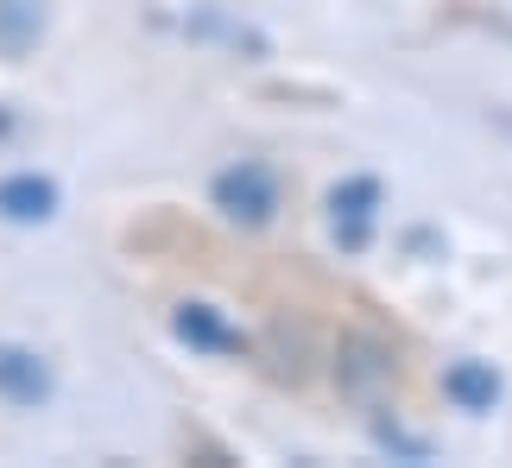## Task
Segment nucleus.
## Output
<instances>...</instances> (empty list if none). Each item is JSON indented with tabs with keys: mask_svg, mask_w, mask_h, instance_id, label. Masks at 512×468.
<instances>
[{
	"mask_svg": "<svg viewBox=\"0 0 512 468\" xmlns=\"http://www.w3.org/2000/svg\"><path fill=\"white\" fill-rule=\"evenodd\" d=\"M209 197H215V209H222L228 222H241V228H266L272 216H279V178H272L266 165H253V159L215 171Z\"/></svg>",
	"mask_w": 512,
	"mask_h": 468,
	"instance_id": "1",
	"label": "nucleus"
},
{
	"mask_svg": "<svg viewBox=\"0 0 512 468\" xmlns=\"http://www.w3.org/2000/svg\"><path fill=\"white\" fill-rule=\"evenodd\" d=\"M373 209H380V184L373 178H342L336 190H329V228H336L342 247H367Z\"/></svg>",
	"mask_w": 512,
	"mask_h": 468,
	"instance_id": "2",
	"label": "nucleus"
},
{
	"mask_svg": "<svg viewBox=\"0 0 512 468\" xmlns=\"http://www.w3.org/2000/svg\"><path fill=\"white\" fill-rule=\"evenodd\" d=\"M0 399L7 405H45L51 399V367L19 342H0Z\"/></svg>",
	"mask_w": 512,
	"mask_h": 468,
	"instance_id": "3",
	"label": "nucleus"
},
{
	"mask_svg": "<svg viewBox=\"0 0 512 468\" xmlns=\"http://www.w3.org/2000/svg\"><path fill=\"white\" fill-rule=\"evenodd\" d=\"M443 393L462 405V412H494L500 393H506V380H500V367L494 361H456L443 374Z\"/></svg>",
	"mask_w": 512,
	"mask_h": 468,
	"instance_id": "4",
	"label": "nucleus"
},
{
	"mask_svg": "<svg viewBox=\"0 0 512 468\" xmlns=\"http://www.w3.org/2000/svg\"><path fill=\"white\" fill-rule=\"evenodd\" d=\"M0 216L7 222H51L57 216V184L38 178V171H19V178L0 184Z\"/></svg>",
	"mask_w": 512,
	"mask_h": 468,
	"instance_id": "5",
	"label": "nucleus"
},
{
	"mask_svg": "<svg viewBox=\"0 0 512 468\" xmlns=\"http://www.w3.org/2000/svg\"><path fill=\"white\" fill-rule=\"evenodd\" d=\"M45 38V0H0V57H26Z\"/></svg>",
	"mask_w": 512,
	"mask_h": 468,
	"instance_id": "6",
	"label": "nucleus"
},
{
	"mask_svg": "<svg viewBox=\"0 0 512 468\" xmlns=\"http://www.w3.org/2000/svg\"><path fill=\"white\" fill-rule=\"evenodd\" d=\"M177 336H184L190 348H215V355H228V348H241V336H234V329L222 323V317H215V310L209 304H184V310H177Z\"/></svg>",
	"mask_w": 512,
	"mask_h": 468,
	"instance_id": "7",
	"label": "nucleus"
}]
</instances>
